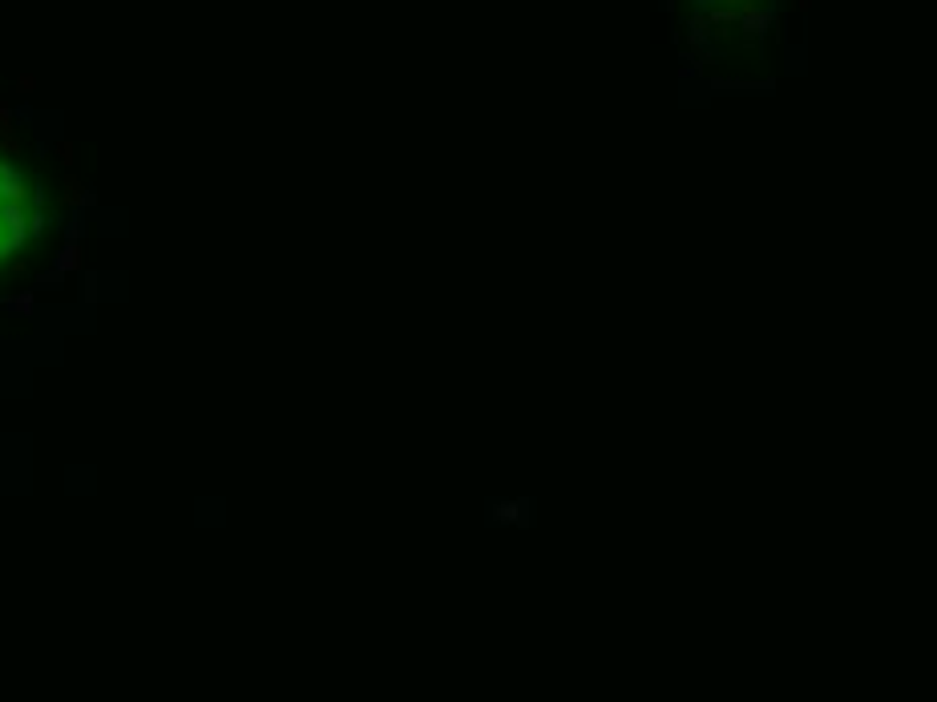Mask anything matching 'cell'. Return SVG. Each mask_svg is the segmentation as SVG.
Segmentation results:
<instances>
[{
  "label": "cell",
  "mask_w": 937,
  "mask_h": 702,
  "mask_svg": "<svg viewBox=\"0 0 937 702\" xmlns=\"http://www.w3.org/2000/svg\"><path fill=\"white\" fill-rule=\"evenodd\" d=\"M699 4H703V0H699Z\"/></svg>",
  "instance_id": "obj_1"
}]
</instances>
